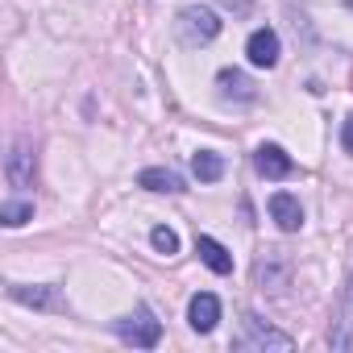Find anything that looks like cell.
Returning <instances> with one entry per match:
<instances>
[{"instance_id": "7c38bea8", "label": "cell", "mask_w": 353, "mask_h": 353, "mask_svg": "<svg viewBox=\"0 0 353 353\" xmlns=\"http://www.w3.org/2000/svg\"><path fill=\"white\" fill-rule=\"evenodd\" d=\"M196 254L204 258V266L212 274H233V254L216 241V237H196Z\"/></svg>"}, {"instance_id": "6da1fadb", "label": "cell", "mask_w": 353, "mask_h": 353, "mask_svg": "<svg viewBox=\"0 0 353 353\" xmlns=\"http://www.w3.org/2000/svg\"><path fill=\"white\" fill-rule=\"evenodd\" d=\"M233 349L237 353H266V349H291V336L270 328L266 320H258L254 312L241 316V332L233 336Z\"/></svg>"}, {"instance_id": "ac0fdd59", "label": "cell", "mask_w": 353, "mask_h": 353, "mask_svg": "<svg viewBox=\"0 0 353 353\" xmlns=\"http://www.w3.org/2000/svg\"><path fill=\"white\" fill-rule=\"evenodd\" d=\"M341 145L353 154V117H345V125H341Z\"/></svg>"}, {"instance_id": "9c48e42d", "label": "cell", "mask_w": 353, "mask_h": 353, "mask_svg": "<svg viewBox=\"0 0 353 353\" xmlns=\"http://www.w3.org/2000/svg\"><path fill=\"white\" fill-rule=\"evenodd\" d=\"M270 216H274V225L283 233H299L303 229V208H299V200L291 192H274L270 196Z\"/></svg>"}, {"instance_id": "8fae6325", "label": "cell", "mask_w": 353, "mask_h": 353, "mask_svg": "<svg viewBox=\"0 0 353 353\" xmlns=\"http://www.w3.org/2000/svg\"><path fill=\"white\" fill-rule=\"evenodd\" d=\"M216 88H221V100H237V104H250L258 92H254V83L241 75V71H233V67H225L221 75H216Z\"/></svg>"}, {"instance_id": "8992f818", "label": "cell", "mask_w": 353, "mask_h": 353, "mask_svg": "<svg viewBox=\"0 0 353 353\" xmlns=\"http://www.w3.org/2000/svg\"><path fill=\"white\" fill-rule=\"evenodd\" d=\"M254 166H258L262 179H291V174H295V158L283 145H274V141H262L254 150Z\"/></svg>"}, {"instance_id": "52a82bcc", "label": "cell", "mask_w": 353, "mask_h": 353, "mask_svg": "<svg viewBox=\"0 0 353 353\" xmlns=\"http://www.w3.org/2000/svg\"><path fill=\"white\" fill-rule=\"evenodd\" d=\"M216 320H221V299H216L212 291L192 295V303H188V324H192L196 332H212Z\"/></svg>"}, {"instance_id": "d6986e66", "label": "cell", "mask_w": 353, "mask_h": 353, "mask_svg": "<svg viewBox=\"0 0 353 353\" xmlns=\"http://www.w3.org/2000/svg\"><path fill=\"white\" fill-rule=\"evenodd\" d=\"M345 5H349V9H353V0H345Z\"/></svg>"}, {"instance_id": "2e32d148", "label": "cell", "mask_w": 353, "mask_h": 353, "mask_svg": "<svg viewBox=\"0 0 353 353\" xmlns=\"http://www.w3.org/2000/svg\"><path fill=\"white\" fill-rule=\"evenodd\" d=\"M0 221H5L9 229H21L26 221H34V204H26V200H5V204H0Z\"/></svg>"}, {"instance_id": "ba28073f", "label": "cell", "mask_w": 353, "mask_h": 353, "mask_svg": "<svg viewBox=\"0 0 353 353\" xmlns=\"http://www.w3.org/2000/svg\"><path fill=\"white\" fill-rule=\"evenodd\" d=\"M245 54H250L254 67H274V63H279V34H274L270 26L254 30L250 42H245Z\"/></svg>"}, {"instance_id": "5b68a950", "label": "cell", "mask_w": 353, "mask_h": 353, "mask_svg": "<svg viewBox=\"0 0 353 353\" xmlns=\"http://www.w3.org/2000/svg\"><path fill=\"white\" fill-rule=\"evenodd\" d=\"M254 279H258L262 291H287V283H291V258H287V250H262V258L254 266Z\"/></svg>"}, {"instance_id": "4fadbf2b", "label": "cell", "mask_w": 353, "mask_h": 353, "mask_svg": "<svg viewBox=\"0 0 353 353\" xmlns=\"http://www.w3.org/2000/svg\"><path fill=\"white\" fill-rule=\"evenodd\" d=\"M328 341H332V349H353V274L345 283V307H341V320L332 324Z\"/></svg>"}, {"instance_id": "5bb4252c", "label": "cell", "mask_w": 353, "mask_h": 353, "mask_svg": "<svg viewBox=\"0 0 353 353\" xmlns=\"http://www.w3.org/2000/svg\"><path fill=\"white\" fill-rule=\"evenodd\" d=\"M9 299L26 303V307H54V291L50 287H30V283H9Z\"/></svg>"}, {"instance_id": "3957f363", "label": "cell", "mask_w": 353, "mask_h": 353, "mask_svg": "<svg viewBox=\"0 0 353 353\" xmlns=\"http://www.w3.org/2000/svg\"><path fill=\"white\" fill-rule=\"evenodd\" d=\"M221 34V17L208 9V5H188L179 13V38L188 46H200V42H212Z\"/></svg>"}, {"instance_id": "30bf717a", "label": "cell", "mask_w": 353, "mask_h": 353, "mask_svg": "<svg viewBox=\"0 0 353 353\" xmlns=\"http://www.w3.org/2000/svg\"><path fill=\"white\" fill-rule=\"evenodd\" d=\"M137 183L145 188V192H158V196H179L183 192V179L174 170H166V166H150V170H141L137 174Z\"/></svg>"}, {"instance_id": "277c9868", "label": "cell", "mask_w": 353, "mask_h": 353, "mask_svg": "<svg viewBox=\"0 0 353 353\" xmlns=\"http://www.w3.org/2000/svg\"><path fill=\"white\" fill-rule=\"evenodd\" d=\"M34 174H38V158H34V141L17 137L5 154V179L9 188H34Z\"/></svg>"}, {"instance_id": "9a60e30c", "label": "cell", "mask_w": 353, "mask_h": 353, "mask_svg": "<svg viewBox=\"0 0 353 353\" xmlns=\"http://www.w3.org/2000/svg\"><path fill=\"white\" fill-rule=\"evenodd\" d=\"M192 170H196V179H200V183H216L221 174H225V158L212 154V150H200V154L192 158Z\"/></svg>"}, {"instance_id": "7a4b0ae2", "label": "cell", "mask_w": 353, "mask_h": 353, "mask_svg": "<svg viewBox=\"0 0 353 353\" xmlns=\"http://www.w3.org/2000/svg\"><path fill=\"white\" fill-rule=\"evenodd\" d=\"M112 332H117L125 345H133V349H154V345H158V336H162V324L154 320V312H150V307H133L129 316L112 320Z\"/></svg>"}, {"instance_id": "e0dca14e", "label": "cell", "mask_w": 353, "mask_h": 353, "mask_svg": "<svg viewBox=\"0 0 353 353\" xmlns=\"http://www.w3.org/2000/svg\"><path fill=\"white\" fill-rule=\"evenodd\" d=\"M150 245H154L158 254L174 258V254H179V233H174V229H166V225H154V229H150Z\"/></svg>"}]
</instances>
